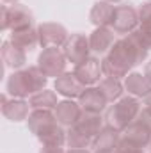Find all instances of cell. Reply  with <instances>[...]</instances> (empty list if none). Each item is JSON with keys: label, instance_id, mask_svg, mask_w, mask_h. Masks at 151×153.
I'll use <instances>...</instances> for the list:
<instances>
[{"label": "cell", "instance_id": "6da1fadb", "mask_svg": "<svg viewBox=\"0 0 151 153\" xmlns=\"http://www.w3.org/2000/svg\"><path fill=\"white\" fill-rule=\"evenodd\" d=\"M150 50L151 48L146 45V41L141 38L137 30L123 36L114 43V46L101 59L103 75L114 76L119 80L124 78L128 73H132V70L137 64L146 61Z\"/></svg>", "mask_w": 151, "mask_h": 153}, {"label": "cell", "instance_id": "7a4b0ae2", "mask_svg": "<svg viewBox=\"0 0 151 153\" xmlns=\"http://www.w3.org/2000/svg\"><path fill=\"white\" fill-rule=\"evenodd\" d=\"M46 84H48V76L36 64V66H29V68L13 71L7 78L5 89L13 98L25 100V98H30L32 94H36L38 91L46 89Z\"/></svg>", "mask_w": 151, "mask_h": 153}, {"label": "cell", "instance_id": "3957f363", "mask_svg": "<svg viewBox=\"0 0 151 153\" xmlns=\"http://www.w3.org/2000/svg\"><path fill=\"white\" fill-rule=\"evenodd\" d=\"M142 109V102L135 96H123L121 100H117L115 103L109 105L105 111V125L112 126L115 130L123 132L130 123H133L137 119V116Z\"/></svg>", "mask_w": 151, "mask_h": 153}, {"label": "cell", "instance_id": "277c9868", "mask_svg": "<svg viewBox=\"0 0 151 153\" xmlns=\"http://www.w3.org/2000/svg\"><path fill=\"white\" fill-rule=\"evenodd\" d=\"M34 27V14L23 4L2 5L0 9V29L2 30H23Z\"/></svg>", "mask_w": 151, "mask_h": 153}, {"label": "cell", "instance_id": "5b68a950", "mask_svg": "<svg viewBox=\"0 0 151 153\" xmlns=\"http://www.w3.org/2000/svg\"><path fill=\"white\" fill-rule=\"evenodd\" d=\"M38 66L39 70L48 76H61L62 73H66V66H68V59L62 48L59 46H48L43 48V52L38 57Z\"/></svg>", "mask_w": 151, "mask_h": 153}, {"label": "cell", "instance_id": "8992f818", "mask_svg": "<svg viewBox=\"0 0 151 153\" xmlns=\"http://www.w3.org/2000/svg\"><path fill=\"white\" fill-rule=\"evenodd\" d=\"M115 34H130L133 30L139 29V11L133 4H119L115 5L112 18V25H110Z\"/></svg>", "mask_w": 151, "mask_h": 153}, {"label": "cell", "instance_id": "52a82bcc", "mask_svg": "<svg viewBox=\"0 0 151 153\" xmlns=\"http://www.w3.org/2000/svg\"><path fill=\"white\" fill-rule=\"evenodd\" d=\"M38 34H39V46L48 48V46H59L62 48L66 41L70 38L68 29L62 23L57 22H44L38 25Z\"/></svg>", "mask_w": 151, "mask_h": 153}, {"label": "cell", "instance_id": "ba28073f", "mask_svg": "<svg viewBox=\"0 0 151 153\" xmlns=\"http://www.w3.org/2000/svg\"><path fill=\"white\" fill-rule=\"evenodd\" d=\"M68 62H71L73 66L84 62L87 57H91V45H89V36L82 34V32H75L71 34L66 45L62 46Z\"/></svg>", "mask_w": 151, "mask_h": 153}, {"label": "cell", "instance_id": "9c48e42d", "mask_svg": "<svg viewBox=\"0 0 151 153\" xmlns=\"http://www.w3.org/2000/svg\"><path fill=\"white\" fill-rule=\"evenodd\" d=\"M73 73L76 75V78L85 85V87H89V85H96V84H100V80H101V75H103V66H101V59H98V57H87L84 62H80V64H76L75 70H73Z\"/></svg>", "mask_w": 151, "mask_h": 153}, {"label": "cell", "instance_id": "30bf717a", "mask_svg": "<svg viewBox=\"0 0 151 153\" xmlns=\"http://www.w3.org/2000/svg\"><path fill=\"white\" fill-rule=\"evenodd\" d=\"M30 103L23 98H7V94H2V114L5 119L13 123L25 121L30 114Z\"/></svg>", "mask_w": 151, "mask_h": 153}, {"label": "cell", "instance_id": "8fae6325", "mask_svg": "<svg viewBox=\"0 0 151 153\" xmlns=\"http://www.w3.org/2000/svg\"><path fill=\"white\" fill-rule=\"evenodd\" d=\"M78 103L82 107V111H87V112H96V114H101L107 111L109 107V102L107 98L103 96V93L100 91L98 85H89L82 91V94L78 96Z\"/></svg>", "mask_w": 151, "mask_h": 153}, {"label": "cell", "instance_id": "7c38bea8", "mask_svg": "<svg viewBox=\"0 0 151 153\" xmlns=\"http://www.w3.org/2000/svg\"><path fill=\"white\" fill-rule=\"evenodd\" d=\"M115 32L110 27H96L91 34H89V45H91V52H94L96 55H105L115 43Z\"/></svg>", "mask_w": 151, "mask_h": 153}, {"label": "cell", "instance_id": "4fadbf2b", "mask_svg": "<svg viewBox=\"0 0 151 153\" xmlns=\"http://www.w3.org/2000/svg\"><path fill=\"white\" fill-rule=\"evenodd\" d=\"M0 55H2V61H4L5 68H11L13 71L21 70L27 64V52L21 50L20 46H16L11 39H7V41L2 43Z\"/></svg>", "mask_w": 151, "mask_h": 153}, {"label": "cell", "instance_id": "5bb4252c", "mask_svg": "<svg viewBox=\"0 0 151 153\" xmlns=\"http://www.w3.org/2000/svg\"><path fill=\"white\" fill-rule=\"evenodd\" d=\"M85 89V85L76 78V75L71 73H62L61 76L55 78V91L57 94L64 96V98H70V100H78V96L82 94V91Z\"/></svg>", "mask_w": 151, "mask_h": 153}, {"label": "cell", "instance_id": "9a60e30c", "mask_svg": "<svg viewBox=\"0 0 151 153\" xmlns=\"http://www.w3.org/2000/svg\"><path fill=\"white\" fill-rule=\"evenodd\" d=\"M123 84H124V91L130 96H135L139 100H146L151 94V82L144 76V73L132 71L124 76Z\"/></svg>", "mask_w": 151, "mask_h": 153}, {"label": "cell", "instance_id": "2e32d148", "mask_svg": "<svg viewBox=\"0 0 151 153\" xmlns=\"http://www.w3.org/2000/svg\"><path fill=\"white\" fill-rule=\"evenodd\" d=\"M55 117H57V121L62 125V126H73L76 121H78V117L82 114V107H80V103L75 102V100H70V98H64V100H61L59 103H57V107H55Z\"/></svg>", "mask_w": 151, "mask_h": 153}, {"label": "cell", "instance_id": "e0dca14e", "mask_svg": "<svg viewBox=\"0 0 151 153\" xmlns=\"http://www.w3.org/2000/svg\"><path fill=\"white\" fill-rule=\"evenodd\" d=\"M121 139H124L130 144H135L139 148H148L151 144V130H148L142 123H139L135 119L121 132Z\"/></svg>", "mask_w": 151, "mask_h": 153}, {"label": "cell", "instance_id": "ac0fdd59", "mask_svg": "<svg viewBox=\"0 0 151 153\" xmlns=\"http://www.w3.org/2000/svg\"><path fill=\"white\" fill-rule=\"evenodd\" d=\"M114 11H115V5L112 2L98 0L91 7L89 20H91V23L94 27H110L112 25V18H114Z\"/></svg>", "mask_w": 151, "mask_h": 153}, {"label": "cell", "instance_id": "d6986e66", "mask_svg": "<svg viewBox=\"0 0 151 153\" xmlns=\"http://www.w3.org/2000/svg\"><path fill=\"white\" fill-rule=\"evenodd\" d=\"M53 123H57V117L53 111H48V109H34L30 111V114L27 117V125H29V130L38 137L43 130H46L48 126H52Z\"/></svg>", "mask_w": 151, "mask_h": 153}, {"label": "cell", "instance_id": "ffe728a7", "mask_svg": "<svg viewBox=\"0 0 151 153\" xmlns=\"http://www.w3.org/2000/svg\"><path fill=\"white\" fill-rule=\"evenodd\" d=\"M73 126H76L78 130H82L85 135H89V137H96L100 132H101V128L105 126V117L101 114H96V112H87V111H82V114L78 117V121H76Z\"/></svg>", "mask_w": 151, "mask_h": 153}, {"label": "cell", "instance_id": "44dd1931", "mask_svg": "<svg viewBox=\"0 0 151 153\" xmlns=\"http://www.w3.org/2000/svg\"><path fill=\"white\" fill-rule=\"evenodd\" d=\"M9 39L25 52H32L39 46V34L38 29H34V27L23 29V30H11Z\"/></svg>", "mask_w": 151, "mask_h": 153}, {"label": "cell", "instance_id": "7402d4cb", "mask_svg": "<svg viewBox=\"0 0 151 153\" xmlns=\"http://www.w3.org/2000/svg\"><path fill=\"white\" fill-rule=\"evenodd\" d=\"M66 137H68V130H64V126L57 121L39 134L38 141L43 146H64Z\"/></svg>", "mask_w": 151, "mask_h": 153}, {"label": "cell", "instance_id": "603a6c76", "mask_svg": "<svg viewBox=\"0 0 151 153\" xmlns=\"http://www.w3.org/2000/svg\"><path fill=\"white\" fill-rule=\"evenodd\" d=\"M119 141H121V132L105 125L101 128V132L93 139V148H94V152H98V150H112L114 152L115 146L119 144Z\"/></svg>", "mask_w": 151, "mask_h": 153}, {"label": "cell", "instance_id": "cb8c5ba5", "mask_svg": "<svg viewBox=\"0 0 151 153\" xmlns=\"http://www.w3.org/2000/svg\"><path fill=\"white\" fill-rule=\"evenodd\" d=\"M100 91L103 93V96L107 98L109 103H115L117 100L123 98V93H124V84L119 80V78H114V76H105L100 80L98 84Z\"/></svg>", "mask_w": 151, "mask_h": 153}, {"label": "cell", "instance_id": "d4e9b609", "mask_svg": "<svg viewBox=\"0 0 151 153\" xmlns=\"http://www.w3.org/2000/svg\"><path fill=\"white\" fill-rule=\"evenodd\" d=\"M139 29L137 32L151 48V0H146L139 5Z\"/></svg>", "mask_w": 151, "mask_h": 153}, {"label": "cell", "instance_id": "484cf974", "mask_svg": "<svg viewBox=\"0 0 151 153\" xmlns=\"http://www.w3.org/2000/svg\"><path fill=\"white\" fill-rule=\"evenodd\" d=\"M29 103H30V109H48V111H55L59 100H57V93L55 91H50V89H43L38 91L36 94H32L29 98Z\"/></svg>", "mask_w": 151, "mask_h": 153}, {"label": "cell", "instance_id": "4316f807", "mask_svg": "<svg viewBox=\"0 0 151 153\" xmlns=\"http://www.w3.org/2000/svg\"><path fill=\"white\" fill-rule=\"evenodd\" d=\"M66 144H68V148H93V137L85 135L76 126H70L68 128Z\"/></svg>", "mask_w": 151, "mask_h": 153}, {"label": "cell", "instance_id": "83f0119b", "mask_svg": "<svg viewBox=\"0 0 151 153\" xmlns=\"http://www.w3.org/2000/svg\"><path fill=\"white\" fill-rule=\"evenodd\" d=\"M114 153H144V148H139V146L130 144L128 141L121 139V141H119V144L115 146Z\"/></svg>", "mask_w": 151, "mask_h": 153}, {"label": "cell", "instance_id": "f1b7e54d", "mask_svg": "<svg viewBox=\"0 0 151 153\" xmlns=\"http://www.w3.org/2000/svg\"><path fill=\"white\" fill-rule=\"evenodd\" d=\"M137 121L142 123L148 130H151V107L150 105H144V107L141 109V112L137 116Z\"/></svg>", "mask_w": 151, "mask_h": 153}, {"label": "cell", "instance_id": "f546056e", "mask_svg": "<svg viewBox=\"0 0 151 153\" xmlns=\"http://www.w3.org/2000/svg\"><path fill=\"white\" fill-rule=\"evenodd\" d=\"M39 153H66L62 146H41Z\"/></svg>", "mask_w": 151, "mask_h": 153}, {"label": "cell", "instance_id": "4dcf8cb0", "mask_svg": "<svg viewBox=\"0 0 151 153\" xmlns=\"http://www.w3.org/2000/svg\"><path fill=\"white\" fill-rule=\"evenodd\" d=\"M144 76L151 82V61L150 62H146V66H144Z\"/></svg>", "mask_w": 151, "mask_h": 153}, {"label": "cell", "instance_id": "1f68e13d", "mask_svg": "<svg viewBox=\"0 0 151 153\" xmlns=\"http://www.w3.org/2000/svg\"><path fill=\"white\" fill-rule=\"evenodd\" d=\"M66 153H91L89 148H70Z\"/></svg>", "mask_w": 151, "mask_h": 153}, {"label": "cell", "instance_id": "d6a6232c", "mask_svg": "<svg viewBox=\"0 0 151 153\" xmlns=\"http://www.w3.org/2000/svg\"><path fill=\"white\" fill-rule=\"evenodd\" d=\"M2 2H4V4H9V5H11V4H18V0H2Z\"/></svg>", "mask_w": 151, "mask_h": 153}, {"label": "cell", "instance_id": "836d02e7", "mask_svg": "<svg viewBox=\"0 0 151 153\" xmlns=\"http://www.w3.org/2000/svg\"><path fill=\"white\" fill-rule=\"evenodd\" d=\"M94 153H114L112 150H98V152H94Z\"/></svg>", "mask_w": 151, "mask_h": 153}, {"label": "cell", "instance_id": "e575fe53", "mask_svg": "<svg viewBox=\"0 0 151 153\" xmlns=\"http://www.w3.org/2000/svg\"><path fill=\"white\" fill-rule=\"evenodd\" d=\"M144 102H146L144 105H150V107H151V94H150V96H148V98H146V100H144Z\"/></svg>", "mask_w": 151, "mask_h": 153}, {"label": "cell", "instance_id": "d590c367", "mask_svg": "<svg viewBox=\"0 0 151 153\" xmlns=\"http://www.w3.org/2000/svg\"><path fill=\"white\" fill-rule=\"evenodd\" d=\"M107 2H112V4H119V2H123V0H107Z\"/></svg>", "mask_w": 151, "mask_h": 153}, {"label": "cell", "instance_id": "8d00e7d4", "mask_svg": "<svg viewBox=\"0 0 151 153\" xmlns=\"http://www.w3.org/2000/svg\"><path fill=\"white\" fill-rule=\"evenodd\" d=\"M150 148H151V144H150Z\"/></svg>", "mask_w": 151, "mask_h": 153}]
</instances>
